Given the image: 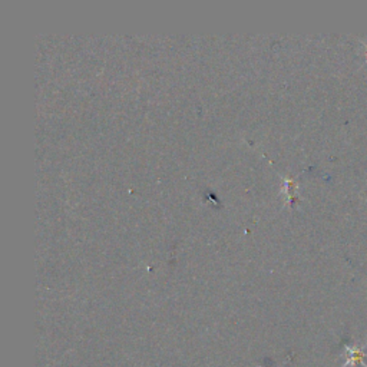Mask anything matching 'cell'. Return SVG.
<instances>
[{
    "label": "cell",
    "mask_w": 367,
    "mask_h": 367,
    "mask_svg": "<svg viewBox=\"0 0 367 367\" xmlns=\"http://www.w3.org/2000/svg\"><path fill=\"white\" fill-rule=\"evenodd\" d=\"M366 349H367V343H364V344H346L344 353H343L344 364L342 367H356V366L367 367V364L364 363V357L367 356Z\"/></svg>",
    "instance_id": "1"
}]
</instances>
